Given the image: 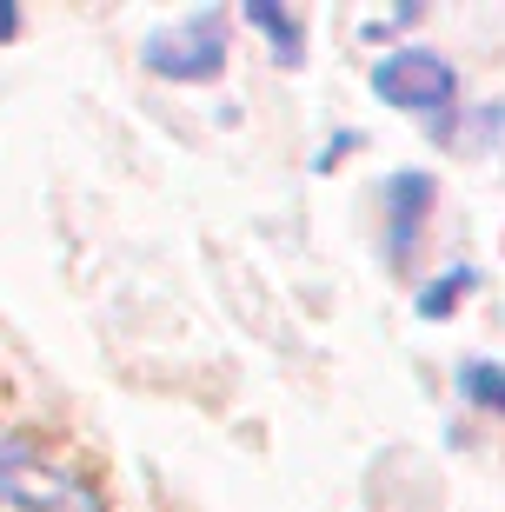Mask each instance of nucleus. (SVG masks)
<instances>
[{
    "label": "nucleus",
    "instance_id": "1",
    "mask_svg": "<svg viewBox=\"0 0 505 512\" xmlns=\"http://www.w3.org/2000/svg\"><path fill=\"white\" fill-rule=\"evenodd\" d=\"M0 506L14 512H100V486L47 459L27 433L0 426Z\"/></svg>",
    "mask_w": 505,
    "mask_h": 512
},
{
    "label": "nucleus",
    "instance_id": "2",
    "mask_svg": "<svg viewBox=\"0 0 505 512\" xmlns=\"http://www.w3.org/2000/svg\"><path fill=\"white\" fill-rule=\"evenodd\" d=\"M373 94L399 114H419V120H439L459 107V74H452L446 54H432V47H393V54L373 60Z\"/></svg>",
    "mask_w": 505,
    "mask_h": 512
},
{
    "label": "nucleus",
    "instance_id": "3",
    "mask_svg": "<svg viewBox=\"0 0 505 512\" xmlns=\"http://www.w3.org/2000/svg\"><path fill=\"white\" fill-rule=\"evenodd\" d=\"M140 60H147L160 80H180V87H200L226 67V14L220 7H200V14H180L167 27H153L140 40Z\"/></svg>",
    "mask_w": 505,
    "mask_h": 512
},
{
    "label": "nucleus",
    "instance_id": "4",
    "mask_svg": "<svg viewBox=\"0 0 505 512\" xmlns=\"http://www.w3.org/2000/svg\"><path fill=\"white\" fill-rule=\"evenodd\" d=\"M426 207H432V173H393L386 180V253L406 260L426 233Z\"/></svg>",
    "mask_w": 505,
    "mask_h": 512
},
{
    "label": "nucleus",
    "instance_id": "5",
    "mask_svg": "<svg viewBox=\"0 0 505 512\" xmlns=\"http://www.w3.org/2000/svg\"><path fill=\"white\" fill-rule=\"evenodd\" d=\"M240 20L266 40V47H273L280 67H300V60H306V20L300 14H286V7H273V0H246Z\"/></svg>",
    "mask_w": 505,
    "mask_h": 512
},
{
    "label": "nucleus",
    "instance_id": "6",
    "mask_svg": "<svg viewBox=\"0 0 505 512\" xmlns=\"http://www.w3.org/2000/svg\"><path fill=\"white\" fill-rule=\"evenodd\" d=\"M472 286H479V273H472V266H446L439 280H426L419 293H412V306H419V320H446V313L466 300Z\"/></svg>",
    "mask_w": 505,
    "mask_h": 512
},
{
    "label": "nucleus",
    "instance_id": "7",
    "mask_svg": "<svg viewBox=\"0 0 505 512\" xmlns=\"http://www.w3.org/2000/svg\"><path fill=\"white\" fill-rule=\"evenodd\" d=\"M459 393H466L472 406H486V413L505 419V366L499 360H466L459 366Z\"/></svg>",
    "mask_w": 505,
    "mask_h": 512
},
{
    "label": "nucleus",
    "instance_id": "8",
    "mask_svg": "<svg viewBox=\"0 0 505 512\" xmlns=\"http://www.w3.org/2000/svg\"><path fill=\"white\" fill-rule=\"evenodd\" d=\"M20 27H27V14H20L14 0H0V47H7V40H20Z\"/></svg>",
    "mask_w": 505,
    "mask_h": 512
}]
</instances>
